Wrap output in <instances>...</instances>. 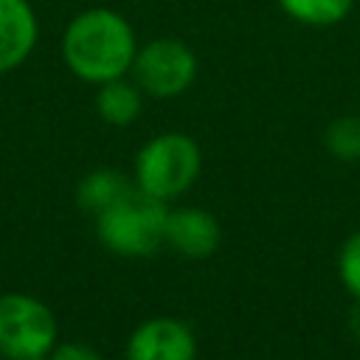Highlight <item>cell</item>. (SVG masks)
I'll return each mask as SVG.
<instances>
[{"label":"cell","mask_w":360,"mask_h":360,"mask_svg":"<svg viewBox=\"0 0 360 360\" xmlns=\"http://www.w3.org/2000/svg\"><path fill=\"white\" fill-rule=\"evenodd\" d=\"M349 329H352V335L360 340V301H354V307H352V315H349Z\"/></svg>","instance_id":"obj_15"},{"label":"cell","mask_w":360,"mask_h":360,"mask_svg":"<svg viewBox=\"0 0 360 360\" xmlns=\"http://www.w3.org/2000/svg\"><path fill=\"white\" fill-rule=\"evenodd\" d=\"M135 188V183H129L121 172L115 169H98V172H90L79 188H76V202L90 211V214H101L107 208H112L118 200H124L129 191Z\"/></svg>","instance_id":"obj_9"},{"label":"cell","mask_w":360,"mask_h":360,"mask_svg":"<svg viewBox=\"0 0 360 360\" xmlns=\"http://www.w3.org/2000/svg\"><path fill=\"white\" fill-rule=\"evenodd\" d=\"M354 0H278V6L304 25H335L340 22Z\"/></svg>","instance_id":"obj_11"},{"label":"cell","mask_w":360,"mask_h":360,"mask_svg":"<svg viewBox=\"0 0 360 360\" xmlns=\"http://www.w3.org/2000/svg\"><path fill=\"white\" fill-rule=\"evenodd\" d=\"M166 200H158L135 186L124 200L96 217V233L110 253L141 259L152 256L166 242Z\"/></svg>","instance_id":"obj_2"},{"label":"cell","mask_w":360,"mask_h":360,"mask_svg":"<svg viewBox=\"0 0 360 360\" xmlns=\"http://www.w3.org/2000/svg\"><path fill=\"white\" fill-rule=\"evenodd\" d=\"M132 76L143 93L172 98L191 87L197 76V56L180 39H155L135 53Z\"/></svg>","instance_id":"obj_5"},{"label":"cell","mask_w":360,"mask_h":360,"mask_svg":"<svg viewBox=\"0 0 360 360\" xmlns=\"http://www.w3.org/2000/svg\"><path fill=\"white\" fill-rule=\"evenodd\" d=\"M62 53L68 68L93 84L121 79L135 62V34L129 22L110 8L82 11L65 31Z\"/></svg>","instance_id":"obj_1"},{"label":"cell","mask_w":360,"mask_h":360,"mask_svg":"<svg viewBox=\"0 0 360 360\" xmlns=\"http://www.w3.org/2000/svg\"><path fill=\"white\" fill-rule=\"evenodd\" d=\"M166 242L186 259H208L222 242V228L202 208H177L166 217Z\"/></svg>","instance_id":"obj_7"},{"label":"cell","mask_w":360,"mask_h":360,"mask_svg":"<svg viewBox=\"0 0 360 360\" xmlns=\"http://www.w3.org/2000/svg\"><path fill=\"white\" fill-rule=\"evenodd\" d=\"M34 360H51V357H48V354H42V357H34Z\"/></svg>","instance_id":"obj_16"},{"label":"cell","mask_w":360,"mask_h":360,"mask_svg":"<svg viewBox=\"0 0 360 360\" xmlns=\"http://www.w3.org/2000/svg\"><path fill=\"white\" fill-rule=\"evenodd\" d=\"M323 143H326L329 155L338 160H346V163L360 160V115L335 118L326 127Z\"/></svg>","instance_id":"obj_12"},{"label":"cell","mask_w":360,"mask_h":360,"mask_svg":"<svg viewBox=\"0 0 360 360\" xmlns=\"http://www.w3.org/2000/svg\"><path fill=\"white\" fill-rule=\"evenodd\" d=\"M202 152L191 135L163 132L146 141L135 158V186L158 200H172L194 186Z\"/></svg>","instance_id":"obj_3"},{"label":"cell","mask_w":360,"mask_h":360,"mask_svg":"<svg viewBox=\"0 0 360 360\" xmlns=\"http://www.w3.org/2000/svg\"><path fill=\"white\" fill-rule=\"evenodd\" d=\"M56 318L53 312L20 292L0 295V354L6 360H34L53 349Z\"/></svg>","instance_id":"obj_4"},{"label":"cell","mask_w":360,"mask_h":360,"mask_svg":"<svg viewBox=\"0 0 360 360\" xmlns=\"http://www.w3.org/2000/svg\"><path fill=\"white\" fill-rule=\"evenodd\" d=\"M37 42V17L25 0H0V73L17 68Z\"/></svg>","instance_id":"obj_8"},{"label":"cell","mask_w":360,"mask_h":360,"mask_svg":"<svg viewBox=\"0 0 360 360\" xmlns=\"http://www.w3.org/2000/svg\"><path fill=\"white\" fill-rule=\"evenodd\" d=\"M98 115L112 127H127L141 115V87L124 79L104 82L96 96Z\"/></svg>","instance_id":"obj_10"},{"label":"cell","mask_w":360,"mask_h":360,"mask_svg":"<svg viewBox=\"0 0 360 360\" xmlns=\"http://www.w3.org/2000/svg\"><path fill=\"white\" fill-rule=\"evenodd\" d=\"M338 278L346 292L360 301V231L352 233L338 250Z\"/></svg>","instance_id":"obj_13"},{"label":"cell","mask_w":360,"mask_h":360,"mask_svg":"<svg viewBox=\"0 0 360 360\" xmlns=\"http://www.w3.org/2000/svg\"><path fill=\"white\" fill-rule=\"evenodd\" d=\"M197 338L177 318L143 321L127 340V360H194Z\"/></svg>","instance_id":"obj_6"},{"label":"cell","mask_w":360,"mask_h":360,"mask_svg":"<svg viewBox=\"0 0 360 360\" xmlns=\"http://www.w3.org/2000/svg\"><path fill=\"white\" fill-rule=\"evenodd\" d=\"M51 360H101V354L84 343H62L51 352Z\"/></svg>","instance_id":"obj_14"}]
</instances>
